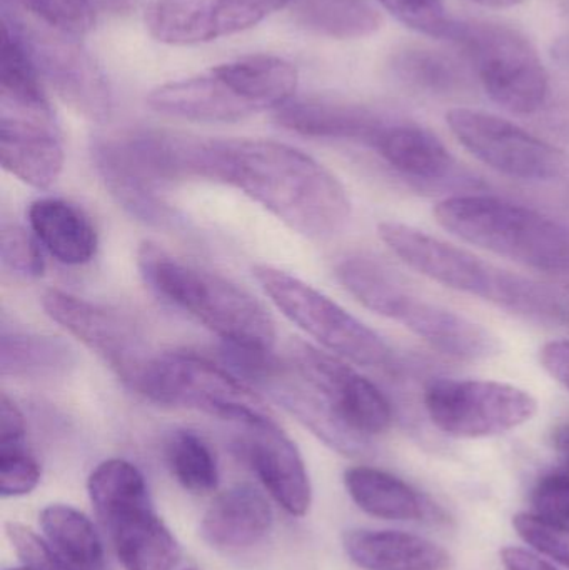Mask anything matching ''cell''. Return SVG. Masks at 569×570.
<instances>
[{
	"mask_svg": "<svg viewBox=\"0 0 569 570\" xmlns=\"http://www.w3.org/2000/svg\"><path fill=\"white\" fill-rule=\"evenodd\" d=\"M197 179L236 187L310 239H330L350 220L351 203L343 184L313 157L286 144L200 139Z\"/></svg>",
	"mask_w": 569,
	"mask_h": 570,
	"instance_id": "obj_1",
	"label": "cell"
},
{
	"mask_svg": "<svg viewBox=\"0 0 569 570\" xmlns=\"http://www.w3.org/2000/svg\"><path fill=\"white\" fill-rule=\"evenodd\" d=\"M377 233L394 256L434 283L483 298L538 324L569 325V301L547 285L500 269L463 247L408 224L390 220L380 224Z\"/></svg>",
	"mask_w": 569,
	"mask_h": 570,
	"instance_id": "obj_2",
	"label": "cell"
},
{
	"mask_svg": "<svg viewBox=\"0 0 569 570\" xmlns=\"http://www.w3.org/2000/svg\"><path fill=\"white\" fill-rule=\"evenodd\" d=\"M300 73L277 56H247L150 90L147 104L163 116L193 122H239L293 100Z\"/></svg>",
	"mask_w": 569,
	"mask_h": 570,
	"instance_id": "obj_3",
	"label": "cell"
},
{
	"mask_svg": "<svg viewBox=\"0 0 569 570\" xmlns=\"http://www.w3.org/2000/svg\"><path fill=\"white\" fill-rule=\"evenodd\" d=\"M144 283L169 304L196 318L229 347L273 352L276 324L267 308L246 288L207 273L153 243L137 250Z\"/></svg>",
	"mask_w": 569,
	"mask_h": 570,
	"instance_id": "obj_4",
	"label": "cell"
},
{
	"mask_svg": "<svg viewBox=\"0 0 569 570\" xmlns=\"http://www.w3.org/2000/svg\"><path fill=\"white\" fill-rule=\"evenodd\" d=\"M438 224L464 243L521 266L569 277V226L490 196H454L434 207Z\"/></svg>",
	"mask_w": 569,
	"mask_h": 570,
	"instance_id": "obj_5",
	"label": "cell"
},
{
	"mask_svg": "<svg viewBox=\"0 0 569 570\" xmlns=\"http://www.w3.org/2000/svg\"><path fill=\"white\" fill-rule=\"evenodd\" d=\"M133 391L154 404L193 409L239 425L273 419L261 395L233 371L187 352L154 355Z\"/></svg>",
	"mask_w": 569,
	"mask_h": 570,
	"instance_id": "obj_6",
	"label": "cell"
},
{
	"mask_svg": "<svg viewBox=\"0 0 569 570\" xmlns=\"http://www.w3.org/2000/svg\"><path fill=\"white\" fill-rule=\"evenodd\" d=\"M448 40L460 47L498 106L520 116L543 106L548 72L520 30L490 20H454Z\"/></svg>",
	"mask_w": 569,
	"mask_h": 570,
	"instance_id": "obj_7",
	"label": "cell"
},
{
	"mask_svg": "<svg viewBox=\"0 0 569 570\" xmlns=\"http://www.w3.org/2000/svg\"><path fill=\"white\" fill-rule=\"evenodd\" d=\"M2 22L16 32L40 80H46L67 106L96 122L112 116L109 80L77 37L50 29L3 3Z\"/></svg>",
	"mask_w": 569,
	"mask_h": 570,
	"instance_id": "obj_8",
	"label": "cell"
},
{
	"mask_svg": "<svg viewBox=\"0 0 569 570\" xmlns=\"http://www.w3.org/2000/svg\"><path fill=\"white\" fill-rule=\"evenodd\" d=\"M254 277L291 322L337 357L363 367L390 362L391 348L381 335L313 285L271 266H257Z\"/></svg>",
	"mask_w": 569,
	"mask_h": 570,
	"instance_id": "obj_9",
	"label": "cell"
},
{
	"mask_svg": "<svg viewBox=\"0 0 569 570\" xmlns=\"http://www.w3.org/2000/svg\"><path fill=\"white\" fill-rule=\"evenodd\" d=\"M424 409L443 434L483 439L530 422L538 402L530 392L504 382L441 377L424 389Z\"/></svg>",
	"mask_w": 569,
	"mask_h": 570,
	"instance_id": "obj_10",
	"label": "cell"
},
{
	"mask_svg": "<svg viewBox=\"0 0 569 570\" xmlns=\"http://www.w3.org/2000/svg\"><path fill=\"white\" fill-rule=\"evenodd\" d=\"M447 122L464 149L503 176L545 183L569 173V157L563 150L510 120L481 110L453 109Z\"/></svg>",
	"mask_w": 569,
	"mask_h": 570,
	"instance_id": "obj_11",
	"label": "cell"
},
{
	"mask_svg": "<svg viewBox=\"0 0 569 570\" xmlns=\"http://www.w3.org/2000/svg\"><path fill=\"white\" fill-rule=\"evenodd\" d=\"M42 307L53 322L99 355L127 387H136L156 355L139 328L119 312L56 288L43 294Z\"/></svg>",
	"mask_w": 569,
	"mask_h": 570,
	"instance_id": "obj_12",
	"label": "cell"
},
{
	"mask_svg": "<svg viewBox=\"0 0 569 570\" xmlns=\"http://www.w3.org/2000/svg\"><path fill=\"white\" fill-rule=\"evenodd\" d=\"M291 364L324 395L346 431L371 442L393 424V405L380 387L334 355L296 342Z\"/></svg>",
	"mask_w": 569,
	"mask_h": 570,
	"instance_id": "obj_13",
	"label": "cell"
},
{
	"mask_svg": "<svg viewBox=\"0 0 569 570\" xmlns=\"http://www.w3.org/2000/svg\"><path fill=\"white\" fill-rule=\"evenodd\" d=\"M291 0H154L144 13L147 30L166 46H199L244 32Z\"/></svg>",
	"mask_w": 569,
	"mask_h": 570,
	"instance_id": "obj_14",
	"label": "cell"
},
{
	"mask_svg": "<svg viewBox=\"0 0 569 570\" xmlns=\"http://www.w3.org/2000/svg\"><path fill=\"white\" fill-rule=\"evenodd\" d=\"M241 428L244 434L237 448L271 498L287 514L306 515L313 502V489L300 449L274 419Z\"/></svg>",
	"mask_w": 569,
	"mask_h": 570,
	"instance_id": "obj_15",
	"label": "cell"
},
{
	"mask_svg": "<svg viewBox=\"0 0 569 570\" xmlns=\"http://www.w3.org/2000/svg\"><path fill=\"white\" fill-rule=\"evenodd\" d=\"M390 318L434 351L458 361H487L501 352L493 332L460 312L420 297L410 287L401 295Z\"/></svg>",
	"mask_w": 569,
	"mask_h": 570,
	"instance_id": "obj_16",
	"label": "cell"
},
{
	"mask_svg": "<svg viewBox=\"0 0 569 570\" xmlns=\"http://www.w3.org/2000/svg\"><path fill=\"white\" fill-rule=\"evenodd\" d=\"M0 160L22 183L47 189L63 169V147L56 119L0 114Z\"/></svg>",
	"mask_w": 569,
	"mask_h": 570,
	"instance_id": "obj_17",
	"label": "cell"
},
{
	"mask_svg": "<svg viewBox=\"0 0 569 570\" xmlns=\"http://www.w3.org/2000/svg\"><path fill=\"white\" fill-rule=\"evenodd\" d=\"M274 119L300 136L353 140L371 147L391 122L367 107L333 99L290 100L274 110Z\"/></svg>",
	"mask_w": 569,
	"mask_h": 570,
	"instance_id": "obj_18",
	"label": "cell"
},
{
	"mask_svg": "<svg viewBox=\"0 0 569 570\" xmlns=\"http://www.w3.org/2000/svg\"><path fill=\"white\" fill-rule=\"evenodd\" d=\"M92 159L104 186L126 213L159 229L177 226L179 219L160 196L159 184L140 173L120 153L112 137H102L94 142Z\"/></svg>",
	"mask_w": 569,
	"mask_h": 570,
	"instance_id": "obj_19",
	"label": "cell"
},
{
	"mask_svg": "<svg viewBox=\"0 0 569 570\" xmlns=\"http://www.w3.org/2000/svg\"><path fill=\"white\" fill-rule=\"evenodd\" d=\"M273 521V509L257 489L236 485L214 499L200 522V535L210 548L239 551L263 541Z\"/></svg>",
	"mask_w": 569,
	"mask_h": 570,
	"instance_id": "obj_20",
	"label": "cell"
},
{
	"mask_svg": "<svg viewBox=\"0 0 569 570\" xmlns=\"http://www.w3.org/2000/svg\"><path fill=\"white\" fill-rule=\"evenodd\" d=\"M344 551L363 570H450L447 549L401 531L354 529L344 534Z\"/></svg>",
	"mask_w": 569,
	"mask_h": 570,
	"instance_id": "obj_21",
	"label": "cell"
},
{
	"mask_svg": "<svg viewBox=\"0 0 569 570\" xmlns=\"http://www.w3.org/2000/svg\"><path fill=\"white\" fill-rule=\"evenodd\" d=\"M384 163L404 179L433 186L457 173V160L431 130L410 122H390L374 142Z\"/></svg>",
	"mask_w": 569,
	"mask_h": 570,
	"instance_id": "obj_22",
	"label": "cell"
},
{
	"mask_svg": "<svg viewBox=\"0 0 569 570\" xmlns=\"http://www.w3.org/2000/svg\"><path fill=\"white\" fill-rule=\"evenodd\" d=\"M126 570H174L180 546L153 505L134 509L104 524Z\"/></svg>",
	"mask_w": 569,
	"mask_h": 570,
	"instance_id": "obj_23",
	"label": "cell"
},
{
	"mask_svg": "<svg viewBox=\"0 0 569 570\" xmlns=\"http://www.w3.org/2000/svg\"><path fill=\"white\" fill-rule=\"evenodd\" d=\"M354 504L383 521L421 522L438 515L436 505L403 479L381 469L356 465L344 472Z\"/></svg>",
	"mask_w": 569,
	"mask_h": 570,
	"instance_id": "obj_24",
	"label": "cell"
},
{
	"mask_svg": "<svg viewBox=\"0 0 569 570\" xmlns=\"http://www.w3.org/2000/svg\"><path fill=\"white\" fill-rule=\"evenodd\" d=\"M29 224L40 246L63 266H84L96 257V227L82 209L62 199L30 204Z\"/></svg>",
	"mask_w": 569,
	"mask_h": 570,
	"instance_id": "obj_25",
	"label": "cell"
},
{
	"mask_svg": "<svg viewBox=\"0 0 569 570\" xmlns=\"http://www.w3.org/2000/svg\"><path fill=\"white\" fill-rule=\"evenodd\" d=\"M77 354L66 341L39 332L2 328L0 374L23 381H47L69 375L77 367Z\"/></svg>",
	"mask_w": 569,
	"mask_h": 570,
	"instance_id": "obj_26",
	"label": "cell"
},
{
	"mask_svg": "<svg viewBox=\"0 0 569 570\" xmlns=\"http://www.w3.org/2000/svg\"><path fill=\"white\" fill-rule=\"evenodd\" d=\"M291 17L316 36L351 40L373 36L383 17L367 0H291Z\"/></svg>",
	"mask_w": 569,
	"mask_h": 570,
	"instance_id": "obj_27",
	"label": "cell"
},
{
	"mask_svg": "<svg viewBox=\"0 0 569 570\" xmlns=\"http://www.w3.org/2000/svg\"><path fill=\"white\" fill-rule=\"evenodd\" d=\"M40 528L67 568L104 570L106 556L102 539L82 512L70 505H49L40 512Z\"/></svg>",
	"mask_w": 569,
	"mask_h": 570,
	"instance_id": "obj_28",
	"label": "cell"
},
{
	"mask_svg": "<svg viewBox=\"0 0 569 570\" xmlns=\"http://www.w3.org/2000/svg\"><path fill=\"white\" fill-rule=\"evenodd\" d=\"M87 491L102 524L134 509L153 505L143 472L124 459L100 462L89 475Z\"/></svg>",
	"mask_w": 569,
	"mask_h": 570,
	"instance_id": "obj_29",
	"label": "cell"
},
{
	"mask_svg": "<svg viewBox=\"0 0 569 570\" xmlns=\"http://www.w3.org/2000/svg\"><path fill=\"white\" fill-rule=\"evenodd\" d=\"M391 72L411 89L450 94L463 89L467 73L447 53L426 47H404L391 57Z\"/></svg>",
	"mask_w": 569,
	"mask_h": 570,
	"instance_id": "obj_30",
	"label": "cell"
},
{
	"mask_svg": "<svg viewBox=\"0 0 569 570\" xmlns=\"http://www.w3.org/2000/svg\"><path fill=\"white\" fill-rule=\"evenodd\" d=\"M167 464L176 481L193 494H209L219 485V465L210 445L193 431L167 439Z\"/></svg>",
	"mask_w": 569,
	"mask_h": 570,
	"instance_id": "obj_31",
	"label": "cell"
},
{
	"mask_svg": "<svg viewBox=\"0 0 569 570\" xmlns=\"http://www.w3.org/2000/svg\"><path fill=\"white\" fill-rule=\"evenodd\" d=\"M2 3L67 36H86L96 23V9L90 0H2Z\"/></svg>",
	"mask_w": 569,
	"mask_h": 570,
	"instance_id": "obj_32",
	"label": "cell"
},
{
	"mask_svg": "<svg viewBox=\"0 0 569 570\" xmlns=\"http://www.w3.org/2000/svg\"><path fill=\"white\" fill-rule=\"evenodd\" d=\"M0 263L6 273L20 279H39L46 271V261H43L39 240L17 224H2Z\"/></svg>",
	"mask_w": 569,
	"mask_h": 570,
	"instance_id": "obj_33",
	"label": "cell"
},
{
	"mask_svg": "<svg viewBox=\"0 0 569 570\" xmlns=\"http://www.w3.org/2000/svg\"><path fill=\"white\" fill-rule=\"evenodd\" d=\"M380 3L410 29L448 40L454 20L448 16L443 0H380Z\"/></svg>",
	"mask_w": 569,
	"mask_h": 570,
	"instance_id": "obj_34",
	"label": "cell"
},
{
	"mask_svg": "<svg viewBox=\"0 0 569 570\" xmlns=\"http://www.w3.org/2000/svg\"><path fill=\"white\" fill-rule=\"evenodd\" d=\"M40 482V465L27 442L0 444V494L19 498L30 494Z\"/></svg>",
	"mask_w": 569,
	"mask_h": 570,
	"instance_id": "obj_35",
	"label": "cell"
},
{
	"mask_svg": "<svg viewBox=\"0 0 569 570\" xmlns=\"http://www.w3.org/2000/svg\"><path fill=\"white\" fill-rule=\"evenodd\" d=\"M513 528L528 546L569 569V525L543 521L531 512L513 518Z\"/></svg>",
	"mask_w": 569,
	"mask_h": 570,
	"instance_id": "obj_36",
	"label": "cell"
},
{
	"mask_svg": "<svg viewBox=\"0 0 569 570\" xmlns=\"http://www.w3.org/2000/svg\"><path fill=\"white\" fill-rule=\"evenodd\" d=\"M531 514L553 524L569 525V471L561 468L538 479L531 491Z\"/></svg>",
	"mask_w": 569,
	"mask_h": 570,
	"instance_id": "obj_37",
	"label": "cell"
},
{
	"mask_svg": "<svg viewBox=\"0 0 569 570\" xmlns=\"http://www.w3.org/2000/svg\"><path fill=\"white\" fill-rule=\"evenodd\" d=\"M7 538L22 559L23 566L33 570H70L60 561L47 539L39 538L32 529L9 522L6 525Z\"/></svg>",
	"mask_w": 569,
	"mask_h": 570,
	"instance_id": "obj_38",
	"label": "cell"
},
{
	"mask_svg": "<svg viewBox=\"0 0 569 570\" xmlns=\"http://www.w3.org/2000/svg\"><path fill=\"white\" fill-rule=\"evenodd\" d=\"M26 419L19 405L7 394L0 401V444H19L26 442Z\"/></svg>",
	"mask_w": 569,
	"mask_h": 570,
	"instance_id": "obj_39",
	"label": "cell"
},
{
	"mask_svg": "<svg viewBox=\"0 0 569 570\" xmlns=\"http://www.w3.org/2000/svg\"><path fill=\"white\" fill-rule=\"evenodd\" d=\"M545 371L569 391V338L548 342L540 352Z\"/></svg>",
	"mask_w": 569,
	"mask_h": 570,
	"instance_id": "obj_40",
	"label": "cell"
},
{
	"mask_svg": "<svg viewBox=\"0 0 569 570\" xmlns=\"http://www.w3.org/2000/svg\"><path fill=\"white\" fill-rule=\"evenodd\" d=\"M501 562L507 570H558L540 556L521 548H504Z\"/></svg>",
	"mask_w": 569,
	"mask_h": 570,
	"instance_id": "obj_41",
	"label": "cell"
},
{
	"mask_svg": "<svg viewBox=\"0 0 569 570\" xmlns=\"http://www.w3.org/2000/svg\"><path fill=\"white\" fill-rule=\"evenodd\" d=\"M553 448L561 459V465L569 471V422L553 432Z\"/></svg>",
	"mask_w": 569,
	"mask_h": 570,
	"instance_id": "obj_42",
	"label": "cell"
},
{
	"mask_svg": "<svg viewBox=\"0 0 569 570\" xmlns=\"http://www.w3.org/2000/svg\"><path fill=\"white\" fill-rule=\"evenodd\" d=\"M473 2L480 3L483 7H490V9H508V7L518 6V3L524 2V0H473Z\"/></svg>",
	"mask_w": 569,
	"mask_h": 570,
	"instance_id": "obj_43",
	"label": "cell"
},
{
	"mask_svg": "<svg viewBox=\"0 0 569 570\" xmlns=\"http://www.w3.org/2000/svg\"><path fill=\"white\" fill-rule=\"evenodd\" d=\"M555 50H557V56L560 57L561 60L569 62V33L565 39L558 40Z\"/></svg>",
	"mask_w": 569,
	"mask_h": 570,
	"instance_id": "obj_44",
	"label": "cell"
},
{
	"mask_svg": "<svg viewBox=\"0 0 569 570\" xmlns=\"http://www.w3.org/2000/svg\"><path fill=\"white\" fill-rule=\"evenodd\" d=\"M9 570H33V569L27 568V566H22V568H16V569H9Z\"/></svg>",
	"mask_w": 569,
	"mask_h": 570,
	"instance_id": "obj_45",
	"label": "cell"
},
{
	"mask_svg": "<svg viewBox=\"0 0 569 570\" xmlns=\"http://www.w3.org/2000/svg\"><path fill=\"white\" fill-rule=\"evenodd\" d=\"M567 279H568V281H567V284H568V288H569V277H567Z\"/></svg>",
	"mask_w": 569,
	"mask_h": 570,
	"instance_id": "obj_46",
	"label": "cell"
},
{
	"mask_svg": "<svg viewBox=\"0 0 569 570\" xmlns=\"http://www.w3.org/2000/svg\"><path fill=\"white\" fill-rule=\"evenodd\" d=\"M187 570H196V569H187Z\"/></svg>",
	"mask_w": 569,
	"mask_h": 570,
	"instance_id": "obj_47",
	"label": "cell"
}]
</instances>
